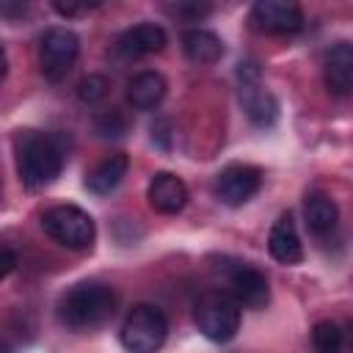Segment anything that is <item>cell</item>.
Returning a JSON list of instances; mask_svg holds the SVG:
<instances>
[{"mask_svg":"<svg viewBox=\"0 0 353 353\" xmlns=\"http://www.w3.org/2000/svg\"><path fill=\"white\" fill-rule=\"evenodd\" d=\"M17 149V171L22 185L28 188H44L50 185L66 160L63 143L58 135L50 132H36V130H19L14 138Z\"/></svg>","mask_w":353,"mask_h":353,"instance_id":"cell-1","label":"cell"},{"mask_svg":"<svg viewBox=\"0 0 353 353\" xmlns=\"http://www.w3.org/2000/svg\"><path fill=\"white\" fill-rule=\"evenodd\" d=\"M116 309V292L102 281L74 284L58 303V317L74 331L102 325Z\"/></svg>","mask_w":353,"mask_h":353,"instance_id":"cell-2","label":"cell"},{"mask_svg":"<svg viewBox=\"0 0 353 353\" xmlns=\"http://www.w3.org/2000/svg\"><path fill=\"white\" fill-rule=\"evenodd\" d=\"M41 229L61 245L66 248H74V251H83V248H91L94 237H97V229H94V218L74 207V204H58V207H50L44 210L41 215Z\"/></svg>","mask_w":353,"mask_h":353,"instance_id":"cell-3","label":"cell"},{"mask_svg":"<svg viewBox=\"0 0 353 353\" xmlns=\"http://www.w3.org/2000/svg\"><path fill=\"white\" fill-rule=\"evenodd\" d=\"M165 336H168V320L152 303H141L124 317L121 345L127 347V353H157Z\"/></svg>","mask_w":353,"mask_h":353,"instance_id":"cell-4","label":"cell"},{"mask_svg":"<svg viewBox=\"0 0 353 353\" xmlns=\"http://www.w3.org/2000/svg\"><path fill=\"white\" fill-rule=\"evenodd\" d=\"M193 320L210 342H229L240 331V306L232 301V295L207 292L196 301Z\"/></svg>","mask_w":353,"mask_h":353,"instance_id":"cell-5","label":"cell"},{"mask_svg":"<svg viewBox=\"0 0 353 353\" xmlns=\"http://www.w3.org/2000/svg\"><path fill=\"white\" fill-rule=\"evenodd\" d=\"M77 52H80V39L74 36V30H69V28H50V30H44L41 47H39L41 74L50 83H58L61 77H66V72L77 61Z\"/></svg>","mask_w":353,"mask_h":353,"instance_id":"cell-6","label":"cell"},{"mask_svg":"<svg viewBox=\"0 0 353 353\" xmlns=\"http://www.w3.org/2000/svg\"><path fill=\"white\" fill-rule=\"evenodd\" d=\"M259 188H262V171L256 165H248V163H232V165H226L215 176V182H212L215 196L223 204H229V207L245 204Z\"/></svg>","mask_w":353,"mask_h":353,"instance_id":"cell-7","label":"cell"},{"mask_svg":"<svg viewBox=\"0 0 353 353\" xmlns=\"http://www.w3.org/2000/svg\"><path fill=\"white\" fill-rule=\"evenodd\" d=\"M251 22L256 30L262 33H298L303 28V11L295 3H284V0H259L251 8Z\"/></svg>","mask_w":353,"mask_h":353,"instance_id":"cell-8","label":"cell"},{"mask_svg":"<svg viewBox=\"0 0 353 353\" xmlns=\"http://www.w3.org/2000/svg\"><path fill=\"white\" fill-rule=\"evenodd\" d=\"M229 290H232V301L248 309H262L270 298L268 279L251 265H237L229 273Z\"/></svg>","mask_w":353,"mask_h":353,"instance_id":"cell-9","label":"cell"},{"mask_svg":"<svg viewBox=\"0 0 353 353\" xmlns=\"http://www.w3.org/2000/svg\"><path fill=\"white\" fill-rule=\"evenodd\" d=\"M146 199L152 204V210L163 212V215H174L179 212L185 204H188V188L185 182L171 174V171H157L152 179H149V188H146Z\"/></svg>","mask_w":353,"mask_h":353,"instance_id":"cell-10","label":"cell"},{"mask_svg":"<svg viewBox=\"0 0 353 353\" xmlns=\"http://www.w3.org/2000/svg\"><path fill=\"white\" fill-rule=\"evenodd\" d=\"M268 251L281 265H298L303 259V245H301V237H298V229H295V221L290 212H281L276 218V223L270 226Z\"/></svg>","mask_w":353,"mask_h":353,"instance_id":"cell-11","label":"cell"},{"mask_svg":"<svg viewBox=\"0 0 353 353\" xmlns=\"http://www.w3.org/2000/svg\"><path fill=\"white\" fill-rule=\"evenodd\" d=\"M323 74H325V85L331 94H336V97L350 94V88H353V47L347 41H336L325 52Z\"/></svg>","mask_w":353,"mask_h":353,"instance_id":"cell-12","label":"cell"},{"mask_svg":"<svg viewBox=\"0 0 353 353\" xmlns=\"http://www.w3.org/2000/svg\"><path fill=\"white\" fill-rule=\"evenodd\" d=\"M168 36L160 25L154 22H141L130 30H124L119 36V52L124 58H138V55H152V52H160L165 47Z\"/></svg>","mask_w":353,"mask_h":353,"instance_id":"cell-13","label":"cell"},{"mask_svg":"<svg viewBox=\"0 0 353 353\" xmlns=\"http://www.w3.org/2000/svg\"><path fill=\"white\" fill-rule=\"evenodd\" d=\"M127 165H130V160H127V154H121V152H113V154L102 157V160L85 174V188H88L94 196H108L110 190H116V188L121 185V179H124V174H127Z\"/></svg>","mask_w":353,"mask_h":353,"instance_id":"cell-14","label":"cell"},{"mask_svg":"<svg viewBox=\"0 0 353 353\" xmlns=\"http://www.w3.org/2000/svg\"><path fill=\"white\" fill-rule=\"evenodd\" d=\"M303 218H306V226L317 237H325V234H331L336 229V221H339L336 201L323 190H312L303 199Z\"/></svg>","mask_w":353,"mask_h":353,"instance_id":"cell-15","label":"cell"},{"mask_svg":"<svg viewBox=\"0 0 353 353\" xmlns=\"http://www.w3.org/2000/svg\"><path fill=\"white\" fill-rule=\"evenodd\" d=\"M165 97V77L160 72H138L130 83H127V99L135 110H152L163 102Z\"/></svg>","mask_w":353,"mask_h":353,"instance_id":"cell-16","label":"cell"},{"mask_svg":"<svg viewBox=\"0 0 353 353\" xmlns=\"http://www.w3.org/2000/svg\"><path fill=\"white\" fill-rule=\"evenodd\" d=\"M182 50L193 63H215L223 55V41L204 28H190L182 33Z\"/></svg>","mask_w":353,"mask_h":353,"instance_id":"cell-17","label":"cell"},{"mask_svg":"<svg viewBox=\"0 0 353 353\" xmlns=\"http://www.w3.org/2000/svg\"><path fill=\"white\" fill-rule=\"evenodd\" d=\"M240 99H243V108L248 113V119L256 124V127H270L279 116V102L273 99V94L262 91L259 83L256 85H243L240 88Z\"/></svg>","mask_w":353,"mask_h":353,"instance_id":"cell-18","label":"cell"},{"mask_svg":"<svg viewBox=\"0 0 353 353\" xmlns=\"http://www.w3.org/2000/svg\"><path fill=\"white\" fill-rule=\"evenodd\" d=\"M312 345L314 353H347V334L342 331V325L331 320H320L312 328Z\"/></svg>","mask_w":353,"mask_h":353,"instance_id":"cell-19","label":"cell"},{"mask_svg":"<svg viewBox=\"0 0 353 353\" xmlns=\"http://www.w3.org/2000/svg\"><path fill=\"white\" fill-rule=\"evenodd\" d=\"M127 116L121 110H105L94 116V132L99 138H121L127 132Z\"/></svg>","mask_w":353,"mask_h":353,"instance_id":"cell-20","label":"cell"},{"mask_svg":"<svg viewBox=\"0 0 353 353\" xmlns=\"http://www.w3.org/2000/svg\"><path fill=\"white\" fill-rule=\"evenodd\" d=\"M165 14H171L179 22H199L201 17H207L212 8L207 3H188V0H176V3H165L163 6Z\"/></svg>","mask_w":353,"mask_h":353,"instance_id":"cell-21","label":"cell"},{"mask_svg":"<svg viewBox=\"0 0 353 353\" xmlns=\"http://www.w3.org/2000/svg\"><path fill=\"white\" fill-rule=\"evenodd\" d=\"M108 77H102V74H88V77H83L80 83H77V97L85 102V105H94V102H99V99H105L108 97Z\"/></svg>","mask_w":353,"mask_h":353,"instance_id":"cell-22","label":"cell"},{"mask_svg":"<svg viewBox=\"0 0 353 353\" xmlns=\"http://www.w3.org/2000/svg\"><path fill=\"white\" fill-rule=\"evenodd\" d=\"M259 74H262V69H259L256 61H243V63L237 66L240 88H243V85H256V83H259Z\"/></svg>","mask_w":353,"mask_h":353,"instance_id":"cell-23","label":"cell"},{"mask_svg":"<svg viewBox=\"0 0 353 353\" xmlns=\"http://www.w3.org/2000/svg\"><path fill=\"white\" fill-rule=\"evenodd\" d=\"M94 6H99V3H77V0H55L52 3V8L61 14V17H77V14H83V11H88V8H94Z\"/></svg>","mask_w":353,"mask_h":353,"instance_id":"cell-24","label":"cell"},{"mask_svg":"<svg viewBox=\"0 0 353 353\" xmlns=\"http://www.w3.org/2000/svg\"><path fill=\"white\" fill-rule=\"evenodd\" d=\"M25 11H28L25 0H0V17H6V19H17Z\"/></svg>","mask_w":353,"mask_h":353,"instance_id":"cell-25","label":"cell"},{"mask_svg":"<svg viewBox=\"0 0 353 353\" xmlns=\"http://www.w3.org/2000/svg\"><path fill=\"white\" fill-rule=\"evenodd\" d=\"M14 265H17V256H14L11 251L0 248V279H6V276L14 270Z\"/></svg>","mask_w":353,"mask_h":353,"instance_id":"cell-26","label":"cell"},{"mask_svg":"<svg viewBox=\"0 0 353 353\" xmlns=\"http://www.w3.org/2000/svg\"><path fill=\"white\" fill-rule=\"evenodd\" d=\"M165 130H168V121H160L157 127H152V138L157 135V138H160V146H163V149H168V132H165Z\"/></svg>","mask_w":353,"mask_h":353,"instance_id":"cell-27","label":"cell"},{"mask_svg":"<svg viewBox=\"0 0 353 353\" xmlns=\"http://www.w3.org/2000/svg\"><path fill=\"white\" fill-rule=\"evenodd\" d=\"M6 69H8V58H6V47L0 44V83H3V77H6Z\"/></svg>","mask_w":353,"mask_h":353,"instance_id":"cell-28","label":"cell"},{"mask_svg":"<svg viewBox=\"0 0 353 353\" xmlns=\"http://www.w3.org/2000/svg\"><path fill=\"white\" fill-rule=\"evenodd\" d=\"M0 353H11V350H8V345H3V342H0Z\"/></svg>","mask_w":353,"mask_h":353,"instance_id":"cell-29","label":"cell"}]
</instances>
